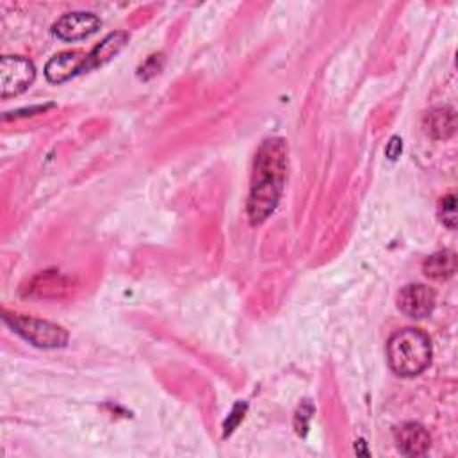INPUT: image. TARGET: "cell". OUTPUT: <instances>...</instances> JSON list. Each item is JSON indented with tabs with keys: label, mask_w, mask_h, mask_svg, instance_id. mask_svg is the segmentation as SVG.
I'll return each mask as SVG.
<instances>
[{
	"label": "cell",
	"mask_w": 458,
	"mask_h": 458,
	"mask_svg": "<svg viewBox=\"0 0 458 458\" xmlns=\"http://www.w3.org/2000/svg\"><path fill=\"white\" fill-rule=\"evenodd\" d=\"M101 26H102V22L97 15L76 12V13L63 15L53 26V33L63 42H78V40L88 38L94 33H97L101 29Z\"/></svg>",
	"instance_id": "5"
},
{
	"label": "cell",
	"mask_w": 458,
	"mask_h": 458,
	"mask_svg": "<svg viewBox=\"0 0 458 458\" xmlns=\"http://www.w3.org/2000/svg\"><path fill=\"white\" fill-rule=\"evenodd\" d=\"M72 283L58 273H42L28 287V294L37 298H61L70 290Z\"/></svg>",
	"instance_id": "11"
},
{
	"label": "cell",
	"mask_w": 458,
	"mask_h": 458,
	"mask_svg": "<svg viewBox=\"0 0 458 458\" xmlns=\"http://www.w3.org/2000/svg\"><path fill=\"white\" fill-rule=\"evenodd\" d=\"M397 308L412 319H424L435 308V292L421 283L406 285L397 294Z\"/></svg>",
	"instance_id": "6"
},
{
	"label": "cell",
	"mask_w": 458,
	"mask_h": 458,
	"mask_svg": "<svg viewBox=\"0 0 458 458\" xmlns=\"http://www.w3.org/2000/svg\"><path fill=\"white\" fill-rule=\"evenodd\" d=\"M438 218H440V222L447 229H456L458 213H456V197H454V193L444 195L440 199V202H438Z\"/></svg>",
	"instance_id": "13"
},
{
	"label": "cell",
	"mask_w": 458,
	"mask_h": 458,
	"mask_svg": "<svg viewBox=\"0 0 458 458\" xmlns=\"http://www.w3.org/2000/svg\"><path fill=\"white\" fill-rule=\"evenodd\" d=\"M401 151H403V142H401L399 136H394V138L390 140V143L387 145V158L397 159L399 154H401Z\"/></svg>",
	"instance_id": "15"
},
{
	"label": "cell",
	"mask_w": 458,
	"mask_h": 458,
	"mask_svg": "<svg viewBox=\"0 0 458 458\" xmlns=\"http://www.w3.org/2000/svg\"><path fill=\"white\" fill-rule=\"evenodd\" d=\"M85 65H86V54L85 53H79V51L61 53L47 63L45 78L51 83L60 85V83H65V81L72 79L74 76L85 72Z\"/></svg>",
	"instance_id": "8"
},
{
	"label": "cell",
	"mask_w": 458,
	"mask_h": 458,
	"mask_svg": "<svg viewBox=\"0 0 458 458\" xmlns=\"http://www.w3.org/2000/svg\"><path fill=\"white\" fill-rule=\"evenodd\" d=\"M431 340L419 328L397 330L387 342V362L401 378H413L431 364Z\"/></svg>",
	"instance_id": "2"
},
{
	"label": "cell",
	"mask_w": 458,
	"mask_h": 458,
	"mask_svg": "<svg viewBox=\"0 0 458 458\" xmlns=\"http://www.w3.org/2000/svg\"><path fill=\"white\" fill-rule=\"evenodd\" d=\"M394 440L401 454L421 456L431 446V437L428 429L417 422H405L394 431Z\"/></svg>",
	"instance_id": "7"
},
{
	"label": "cell",
	"mask_w": 458,
	"mask_h": 458,
	"mask_svg": "<svg viewBox=\"0 0 458 458\" xmlns=\"http://www.w3.org/2000/svg\"><path fill=\"white\" fill-rule=\"evenodd\" d=\"M289 168V149L283 138H267L257 151L248 199L253 225L264 224L278 208Z\"/></svg>",
	"instance_id": "1"
},
{
	"label": "cell",
	"mask_w": 458,
	"mask_h": 458,
	"mask_svg": "<svg viewBox=\"0 0 458 458\" xmlns=\"http://www.w3.org/2000/svg\"><path fill=\"white\" fill-rule=\"evenodd\" d=\"M422 273L429 280H447L456 273V255L453 251H438L428 257L422 264Z\"/></svg>",
	"instance_id": "12"
},
{
	"label": "cell",
	"mask_w": 458,
	"mask_h": 458,
	"mask_svg": "<svg viewBox=\"0 0 458 458\" xmlns=\"http://www.w3.org/2000/svg\"><path fill=\"white\" fill-rule=\"evenodd\" d=\"M129 35L126 31H115L108 35L99 45H95L88 54H86V65L85 72H90L94 69H99L106 63H110L117 54L122 53V49L127 45Z\"/></svg>",
	"instance_id": "9"
},
{
	"label": "cell",
	"mask_w": 458,
	"mask_h": 458,
	"mask_svg": "<svg viewBox=\"0 0 458 458\" xmlns=\"http://www.w3.org/2000/svg\"><path fill=\"white\" fill-rule=\"evenodd\" d=\"M244 412H246V405H242V403H239L237 406H235V410H233V413L229 415V419H227V422H225V435L227 433H232L233 429H235V426L244 419Z\"/></svg>",
	"instance_id": "14"
},
{
	"label": "cell",
	"mask_w": 458,
	"mask_h": 458,
	"mask_svg": "<svg viewBox=\"0 0 458 458\" xmlns=\"http://www.w3.org/2000/svg\"><path fill=\"white\" fill-rule=\"evenodd\" d=\"M4 321L13 328V331H17L22 339H26L37 348L56 349L63 348L69 340V333L61 326L53 324L49 321L10 312H4Z\"/></svg>",
	"instance_id": "3"
},
{
	"label": "cell",
	"mask_w": 458,
	"mask_h": 458,
	"mask_svg": "<svg viewBox=\"0 0 458 458\" xmlns=\"http://www.w3.org/2000/svg\"><path fill=\"white\" fill-rule=\"evenodd\" d=\"M422 127L433 140H447L456 129V113L451 108H435L422 119Z\"/></svg>",
	"instance_id": "10"
},
{
	"label": "cell",
	"mask_w": 458,
	"mask_h": 458,
	"mask_svg": "<svg viewBox=\"0 0 458 458\" xmlns=\"http://www.w3.org/2000/svg\"><path fill=\"white\" fill-rule=\"evenodd\" d=\"M35 78L37 69L33 61L20 56H4L0 60V97L10 99L24 94Z\"/></svg>",
	"instance_id": "4"
}]
</instances>
